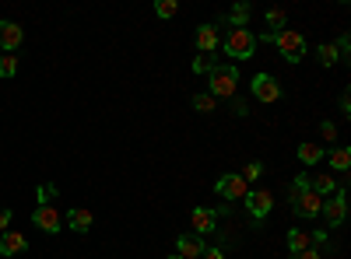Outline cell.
<instances>
[{
	"label": "cell",
	"instance_id": "13",
	"mask_svg": "<svg viewBox=\"0 0 351 259\" xmlns=\"http://www.w3.org/2000/svg\"><path fill=\"white\" fill-rule=\"evenodd\" d=\"M67 228H71L74 235H88V232H92V210L74 207V210L67 214Z\"/></svg>",
	"mask_w": 351,
	"mask_h": 259
},
{
	"label": "cell",
	"instance_id": "14",
	"mask_svg": "<svg viewBox=\"0 0 351 259\" xmlns=\"http://www.w3.org/2000/svg\"><path fill=\"white\" fill-rule=\"evenodd\" d=\"M197 49H200L204 56H211V53L218 49V28H215V25H200V28H197Z\"/></svg>",
	"mask_w": 351,
	"mask_h": 259
},
{
	"label": "cell",
	"instance_id": "17",
	"mask_svg": "<svg viewBox=\"0 0 351 259\" xmlns=\"http://www.w3.org/2000/svg\"><path fill=\"white\" fill-rule=\"evenodd\" d=\"M288 249H291V256L313 249V235H306L302 228H291V232H288Z\"/></svg>",
	"mask_w": 351,
	"mask_h": 259
},
{
	"label": "cell",
	"instance_id": "9",
	"mask_svg": "<svg viewBox=\"0 0 351 259\" xmlns=\"http://www.w3.org/2000/svg\"><path fill=\"white\" fill-rule=\"evenodd\" d=\"M32 224L36 228H43V232H49V235H56L64 228V217L56 214V207L49 204V207H36V214H32Z\"/></svg>",
	"mask_w": 351,
	"mask_h": 259
},
{
	"label": "cell",
	"instance_id": "34",
	"mask_svg": "<svg viewBox=\"0 0 351 259\" xmlns=\"http://www.w3.org/2000/svg\"><path fill=\"white\" fill-rule=\"evenodd\" d=\"M295 259H319V249H306V252H299Z\"/></svg>",
	"mask_w": 351,
	"mask_h": 259
},
{
	"label": "cell",
	"instance_id": "33",
	"mask_svg": "<svg viewBox=\"0 0 351 259\" xmlns=\"http://www.w3.org/2000/svg\"><path fill=\"white\" fill-rule=\"evenodd\" d=\"M204 259H225L221 249H204Z\"/></svg>",
	"mask_w": 351,
	"mask_h": 259
},
{
	"label": "cell",
	"instance_id": "10",
	"mask_svg": "<svg viewBox=\"0 0 351 259\" xmlns=\"http://www.w3.org/2000/svg\"><path fill=\"white\" fill-rule=\"evenodd\" d=\"M21 42H25V28L14 21H0V49L14 53V49H21Z\"/></svg>",
	"mask_w": 351,
	"mask_h": 259
},
{
	"label": "cell",
	"instance_id": "20",
	"mask_svg": "<svg viewBox=\"0 0 351 259\" xmlns=\"http://www.w3.org/2000/svg\"><path fill=\"white\" fill-rule=\"evenodd\" d=\"M330 168H341V172H348V168H351V151H348V148H337V151H330Z\"/></svg>",
	"mask_w": 351,
	"mask_h": 259
},
{
	"label": "cell",
	"instance_id": "6",
	"mask_svg": "<svg viewBox=\"0 0 351 259\" xmlns=\"http://www.w3.org/2000/svg\"><path fill=\"white\" fill-rule=\"evenodd\" d=\"M250 88H253L256 102H267V105H274V102L281 98V84H278V77H271V74H256V77L250 81Z\"/></svg>",
	"mask_w": 351,
	"mask_h": 259
},
{
	"label": "cell",
	"instance_id": "35",
	"mask_svg": "<svg viewBox=\"0 0 351 259\" xmlns=\"http://www.w3.org/2000/svg\"><path fill=\"white\" fill-rule=\"evenodd\" d=\"M165 259H180V256H176V252H172V256H165Z\"/></svg>",
	"mask_w": 351,
	"mask_h": 259
},
{
	"label": "cell",
	"instance_id": "21",
	"mask_svg": "<svg viewBox=\"0 0 351 259\" xmlns=\"http://www.w3.org/2000/svg\"><path fill=\"white\" fill-rule=\"evenodd\" d=\"M14 74H18V56L4 53V56H0V77H14Z\"/></svg>",
	"mask_w": 351,
	"mask_h": 259
},
{
	"label": "cell",
	"instance_id": "8",
	"mask_svg": "<svg viewBox=\"0 0 351 259\" xmlns=\"http://www.w3.org/2000/svg\"><path fill=\"white\" fill-rule=\"evenodd\" d=\"M327 217V224H344L348 217V200H344V186H337V193L330 200H324V210H319Z\"/></svg>",
	"mask_w": 351,
	"mask_h": 259
},
{
	"label": "cell",
	"instance_id": "3",
	"mask_svg": "<svg viewBox=\"0 0 351 259\" xmlns=\"http://www.w3.org/2000/svg\"><path fill=\"white\" fill-rule=\"evenodd\" d=\"M274 46H278V53L285 56L288 64H299L306 56V39H302V32H295V28H281V32H274Z\"/></svg>",
	"mask_w": 351,
	"mask_h": 259
},
{
	"label": "cell",
	"instance_id": "24",
	"mask_svg": "<svg viewBox=\"0 0 351 259\" xmlns=\"http://www.w3.org/2000/svg\"><path fill=\"white\" fill-rule=\"evenodd\" d=\"M176 11H180V4H176V0H158V4H155V14H158V18H176Z\"/></svg>",
	"mask_w": 351,
	"mask_h": 259
},
{
	"label": "cell",
	"instance_id": "23",
	"mask_svg": "<svg viewBox=\"0 0 351 259\" xmlns=\"http://www.w3.org/2000/svg\"><path fill=\"white\" fill-rule=\"evenodd\" d=\"M36 196H39V207H49L53 196H56V186H53V182H43V186L36 189Z\"/></svg>",
	"mask_w": 351,
	"mask_h": 259
},
{
	"label": "cell",
	"instance_id": "19",
	"mask_svg": "<svg viewBox=\"0 0 351 259\" xmlns=\"http://www.w3.org/2000/svg\"><path fill=\"white\" fill-rule=\"evenodd\" d=\"M250 14H253V11H250V4H236V8L228 11V21L236 25V28H246V25H250Z\"/></svg>",
	"mask_w": 351,
	"mask_h": 259
},
{
	"label": "cell",
	"instance_id": "32",
	"mask_svg": "<svg viewBox=\"0 0 351 259\" xmlns=\"http://www.w3.org/2000/svg\"><path fill=\"white\" fill-rule=\"evenodd\" d=\"M8 224H11V210L0 207V232H8Z\"/></svg>",
	"mask_w": 351,
	"mask_h": 259
},
{
	"label": "cell",
	"instance_id": "27",
	"mask_svg": "<svg viewBox=\"0 0 351 259\" xmlns=\"http://www.w3.org/2000/svg\"><path fill=\"white\" fill-rule=\"evenodd\" d=\"M267 25L281 32V28H285V11H281V8H271V11H267Z\"/></svg>",
	"mask_w": 351,
	"mask_h": 259
},
{
	"label": "cell",
	"instance_id": "22",
	"mask_svg": "<svg viewBox=\"0 0 351 259\" xmlns=\"http://www.w3.org/2000/svg\"><path fill=\"white\" fill-rule=\"evenodd\" d=\"M337 60H341V56H337V46H330V42L319 46V64H324V67H334Z\"/></svg>",
	"mask_w": 351,
	"mask_h": 259
},
{
	"label": "cell",
	"instance_id": "29",
	"mask_svg": "<svg viewBox=\"0 0 351 259\" xmlns=\"http://www.w3.org/2000/svg\"><path fill=\"white\" fill-rule=\"evenodd\" d=\"M291 189H295V193H306V189H309V176H306V172H302V176H295V182H291Z\"/></svg>",
	"mask_w": 351,
	"mask_h": 259
},
{
	"label": "cell",
	"instance_id": "12",
	"mask_svg": "<svg viewBox=\"0 0 351 259\" xmlns=\"http://www.w3.org/2000/svg\"><path fill=\"white\" fill-rule=\"evenodd\" d=\"M28 249V238L21 232H0V256H21Z\"/></svg>",
	"mask_w": 351,
	"mask_h": 259
},
{
	"label": "cell",
	"instance_id": "16",
	"mask_svg": "<svg viewBox=\"0 0 351 259\" xmlns=\"http://www.w3.org/2000/svg\"><path fill=\"white\" fill-rule=\"evenodd\" d=\"M309 189L319 193V196H330V193H337V182H334L330 172H316V176H309Z\"/></svg>",
	"mask_w": 351,
	"mask_h": 259
},
{
	"label": "cell",
	"instance_id": "11",
	"mask_svg": "<svg viewBox=\"0 0 351 259\" xmlns=\"http://www.w3.org/2000/svg\"><path fill=\"white\" fill-rule=\"evenodd\" d=\"M190 224H193V232H197V235H208V232H215V228H218V210L197 207V210L190 214Z\"/></svg>",
	"mask_w": 351,
	"mask_h": 259
},
{
	"label": "cell",
	"instance_id": "4",
	"mask_svg": "<svg viewBox=\"0 0 351 259\" xmlns=\"http://www.w3.org/2000/svg\"><path fill=\"white\" fill-rule=\"evenodd\" d=\"M291 210H295L299 217H306V221H313V217H319V210H324V196L313 193V189L295 193L291 196Z\"/></svg>",
	"mask_w": 351,
	"mask_h": 259
},
{
	"label": "cell",
	"instance_id": "2",
	"mask_svg": "<svg viewBox=\"0 0 351 259\" xmlns=\"http://www.w3.org/2000/svg\"><path fill=\"white\" fill-rule=\"evenodd\" d=\"M225 53L232 56V60H250V56L256 53V36L250 32V28H232V32L225 36Z\"/></svg>",
	"mask_w": 351,
	"mask_h": 259
},
{
	"label": "cell",
	"instance_id": "25",
	"mask_svg": "<svg viewBox=\"0 0 351 259\" xmlns=\"http://www.w3.org/2000/svg\"><path fill=\"white\" fill-rule=\"evenodd\" d=\"M193 109H197V112H215L218 102H215L211 95H193Z\"/></svg>",
	"mask_w": 351,
	"mask_h": 259
},
{
	"label": "cell",
	"instance_id": "5",
	"mask_svg": "<svg viewBox=\"0 0 351 259\" xmlns=\"http://www.w3.org/2000/svg\"><path fill=\"white\" fill-rule=\"evenodd\" d=\"M243 200H246V210L253 214V221H263L274 210V193L271 189H250Z\"/></svg>",
	"mask_w": 351,
	"mask_h": 259
},
{
	"label": "cell",
	"instance_id": "28",
	"mask_svg": "<svg viewBox=\"0 0 351 259\" xmlns=\"http://www.w3.org/2000/svg\"><path fill=\"white\" fill-rule=\"evenodd\" d=\"M260 172H263V165H260V161H253V165H246V176H243V179H246V182H253V179H260Z\"/></svg>",
	"mask_w": 351,
	"mask_h": 259
},
{
	"label": "cell",
	"instance_id": "1",
	"mask_svg": "<svg viewBox=\"0 0 351 259\" xmlns=\"http://www.w3.org/2000/svg\"><path fill=\"white\" fill-rule=\"evenodd\" d=\"M211 81V98H236V88H239V70L232 64H215V70L208 74Z\"/></svg>",
	"mask_w": 351,
	"mask_h": 259
},
{
	"label": "cell",
	"instance_id": "15",
	"mask_svg": "<svg viewBox=\"0 0 351 259\" xmlns=\"http://www.w3.org/2000/svg\"><path fill=\"white\" fill-rule=\"evenodd\" d=\"M176 256L180 259H197V256H204V242H200V235H180V242H176Z\"/></svg>",
	"mask_w": 351,
	"mask_h": 259
},
{
	"label": "cell",
	"instance_id": "7",
	"mask_svg": "<svg viewBox=\"0 0 351 259\" xmlns=\"http://www.w3.org/2000/svg\"><path fill=\"white\" fill-rule=\"evenodd\" d=\"M215 193H218V196H225V200H243L250 189H246V179H243V176L228 172V176H221V179L215 182Z\"/></svg>",
	"mask_w": 351,
	"mask_h": 259
},
{
	"label": "cell",
	"instance_id": "30",
	"mask_svg": "<svg viewBox=\"0 0 351 259\" xmlns=\"http://www.w3.org/2000/svg\"><path fill=\"white\" fill-rule=\"evenodd\" d=\"M232 112H236V116H246L250 109H246V102H243V98H232Z\"/></svg>",
	"mask_w": 351,
	"mask_h": 259
},
{
	"label": "cell",
	"instance_id": "31",
	"mask_svg": "<svg viewBox=\"0 0 351 259\" xmlns=\"http://www.w3.org/2000/svg\"><path fill=\"white\" fill-rule=\"evenodd\" d=\"M319 133H324V140H334L337 137V126L334 123H324V126H319Z\"/></svg>",
	"mask_w": 351,
	"mask_h": 259
},
{
	"label": "cell",
	"instance_id": "26",
	"mask_svg": "<svg viewBox=\"0 0 351 259\" xmlns=\"http://www.w3.org/2000/svg\"><path fill=\"white\" fill-rule=\"evenodd\" d=\"M215 70V60H211V56H197V60H193V74H211Z\"/></svg>",
	"mask_w": 351,
	"mask_h": 259
},
{
	"label": "cell",
	"instance_id": "18",
	"mask_svg": "<svg viewBox=\"0 0 351 259\" xmlns=\"http://www.w3.org/2000/svg\"><path fill=\"white\" fill-rule=\"evenodd\" d=\"M299 161L302 165H319L324 161V148H319V144H313V140H306V144H299Z\"/></svg>",
	"mask_w": 351,
	"mask_h": 259
}]
</instances>
